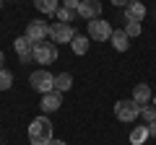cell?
Here are the masks:
<instances>
[{
  "label": "cell",
  "mask_w": 156,
  "mask_h": 145,
  "mask_svg": "<svg viewBox=\"0 0 156 145\" xmlns=\"http://www.w3.org/2000/svg\"><path fill=\"white\" fill-rule=\"evenodd\" d=\"M52 122L47 119V114L42 117H34L29 124V143L31 145H50L52 143Z\"/></svg>",
  "instance_id": "1"
},
{
  "label": "cell",
  "mask_w": 156,
  "mask_h": 145,
  "mask_svg": "<svg viewBox=\"0 0 156 145\" xmlns=\"http://www.w3.org/2000/svg\"><path fill=\"white\" fill-rule=\"evenodd\" d=\"M29 83H31V88L37 93H50V91H55V75L47 67H39V70H34L29 75Z\"/></svg>",
  "instance_id": "2"
},
{
  "label": "cell",
  "mask_w": 156,
  "mask_h": 145,
  "mask_svg": "<svg viewBox=\"0 0 156 145\" xmlns=\"http://www.w3.org/2000/svg\"><path fill=\"white\" fill-rule=\"evenodd\" d=\"M57 60V44L55 42H37L34 44V62H39L42 67H50Z\"/></svg>",
  "instance_id": "3"
},
{
  "label": "cell",
  "mask_w": 156,
  "mask_h": 145,
  "mask_svg": "<svg viewBox=\"0 0 156 145\" xmlns=\"http://www.w3.org/2000/svg\"><path fill=\"white\" fill-rule=\"evenodd\" d=\"M115 117L120 119V122H125V124L135 122V119L140 117V104H135L133 99H122V101H117V104H115Z\"/></svg>",
  "instance_id": "4"
},
{
  "label": "cell",
  "mask_w": 156,
  "mask_h": 145,
  "mask_svg": "<svg viewBox=\"0 0 156 145\" xmlns=\"http://www.w3.org/2000/svg\"><path fill=\"white\" fill-rule=\"evenodd\" d=\"M112 23L104 21V18H94V21H89V39L91 42H109L112 39Z\"/></svg>",
  "instance_id": "5"
},
{
  "label": "cell",
  "mask_w": 156,
  "mask_h": 145,
  "mask_svg": "<svg viewBox=\"0 0 156 145\" xmlns=\"http://www.w3.org/2000/svg\"><path fill=\"white\" fill-rule=\"evenodd\" d=\"M73 36H76V29L70 26V23H52L50 26V39L55 42V44H70Z\"/></svg>",
  "instance_id": "6"
},
{
  "label": "cell",
  "mask_w": 156,
  "mask_h": 145,
  "mask_svg": "<svg viewBox=\"0 0 156 145\" xmlns=\"http://www.w3.org/2000/svg\"><path fill=\"white\" fill-rule=\"evenodd\" d=\"M78 16L83 18L86 23L94 21V18H101V0H81V5H78Z\"/></svg>",
  "instance_id": "7"
},
{
  "label": "cell",
  "mask_w": 156,
  "mask_h": 145,
  "mask_svg": "<svg viewBox=\"0 0 156 145\" xmlns=\"http://www.w3.org/2000/svg\"><path fill=\"white\" fill-rule=\"evenodd\" d=\"M26 36L37 44V42H47V36H50V26H47V21H29L26 23Z\"/></svg>",
  "instance_id": "8"
},
{
  "label": "cell",
  "mask_w": 156,
  "mask_h": 145,
  "mask_svg": "<svg viewBox=\"0 0 156 145\" xmlns=\"http://www.w3.org/2000/svg\"><path fill=\"white\" fill-rule=\"evenodd\" d=\"M13 49H16V55H18V60H21L23 65H26L29 60H34V42L29 39L26 34H23V36H18V39L13 42Z\"/></svg>",
  "instance_id": "9"
},
{
  "label": "cell",
  "mask_w": 156,
  "mask_h": 145,
  "mask_svg": "<svg viewBox=\"0 0 156 145\" xmlns=\"http://www.w3.org/2000/svg\"><path fill=\"white\" fill-rule=\"evenodd\" d=\"M60 106H62V93H60V91L42 93V101H39V109H42V114H52V112H57Z\"/></svg>",
  "instance_id": "10"
},
{
  "label": "cell",
  "mask_w": 156,
  "mask_h": 145,
  "mask_svg": "<svg viewBox=\"0 0 156 145\" xmlns=\"http://www.w3.org/2000/svg\"><path fill=\"white\" fill-rule=\"evenodd\" d=\"M146 5L140 3V0H130L128 8H125V21H143L146 18Z\"/></svg>",
  "instance_id": "11"
},
{
  "label": "cell",
  "mask_w": 156,
  "mask_h": 145,
  "mask_svg": "<svg viewBox=\"0 0 156 145\" xmlns=\"http://www.w3.org/2000/svg\"><path fill=\"white\" fill-rule=\"evenodd\" d=\"M151 99H154V96H151V88H148L146 83H138V86L133 88V101H135V104H140V106H143V104H151Z\"/></svg>",
  "instance_id": "12"
},
{
  "label": "cell",
  "mask_w": 156,
  "mask_h": 145,
  "mask_svg": "<svg viewBox=\"0 0 156 145\" xmlns=\"http://www.w3.org/2000/svg\"><path fill=\"white\" fill-rule=\"evenodd\" d=\"M148 124H138V127L130 130V145H143L146 140H148Z\"/></svg>",
  "instance_id": "13"
},
{
  "label": "cell",
  "mask_w": 156,
  "mask_h": 145,
  "mask_svg": "<svg viewBox=\"0 0 156 145\" xmlns=\"http://www.w3.org/2000/svg\"><path fill=\"white\" fill-rule=\"evenodd\" d=\"M112 47H115L117 52H128V47H130V36L125 31H112Z\"/></svg>",
  "instance_id": "14"
},
{
  "label": "cell",
  "mask_w": 156,
  "mask_h": 145,
  "mask_svg": "<svg viewBox=\"0 0 156 145\" xmlns=\"http://www.w3.org/2000/svg\"><path fill=\"white\" fill-rule=\"evenodd\" d=\"M70 49H73V55H86L89 52V36H83V34H76L73 36V42H70Z\"/></svg>",
  "instance_id": "15"
},
{
  "label": "cell",
  "mask_w": 156,
  "mask_h": 145,
  "mask_svg": "<svg viewBox=\"0 0 156 145\" xmlns=\"http://www.w3.org/2000/svg\"><path fill=\"white\" fill-rule=\"evenodd\" d=\"M34 8H37L39 13H44V16H55L57 8H60V3H57V0H34Z\"/></svg>",
  "instance_id": "16"
},
{
  "label": "cell",
  "mask_w": 156,
  "mask_h": 145,
  "mask_svg": "<svg viewBox=\"0 0 156 145\" xmlns=\"http://www.w3.org/2000/svg\"><path fill=\"white\" fill-rule=\"evenodd\" d=\"M73 88V75L70 72H60V75H55V91H60V93H65V91Z\"/></svg>",
  "instance_id": "17"
},
{
  "label": "cell",
  "mask_w": 156,
  "mask_h": 145,
  "mask_svg": "<svg viewBox=\"0 0 156 145\" xmlns=\"http://www.w3.org/2000/svg\"><path fill=\"white\" fill-rule=\"evenodd\" d=\"M140 117L146 119V124L156 122V104H143L140 106Z\"/></svg>",
  "instance_id": "18"
},
{
  "label": "cell",
  "mask_w": 156,
  "mask_h": 145,
  "mask_svg": "<svg viewBox=\"0 0 156 145\" xmlns=\"http://www.w3.org/2000/svg\"><path fill=\"white\" fill-rule=\"evenodd\" d=\"M122 31L133 39V36H140V34H143V26H140V21H125V29H122Z\"/></svg>",
  "instance_id": "19"
},
{
  "label": "cell",
  "mask_w": 156,
  "mask_h": 145,
  "mask_svg": "<svg viewBox=\"0 0 156 145\" xmlns=\"http://www.w3.org/2000/svg\"><path fill=\"white\" fill-rule=\"evenodd\" d=\"M13 86V72L5 70V67H0V91H8Z\"/></svg>",
  "instance_id": "20"
},
{
  "label": "cell",
  "mask_w": 156,
  "mask_h": 145,
  "mask_svg": "<svg viewBox=\"0 0 156 145\" xmlns=\"http://www.w3.org/2000/svg\"><path fill=\"white\" fill-rule=\"evenodd\" d=\"M55 16H57V21H60V23H70L73 21V11H68V8H57V13H55Z\"/></svg>",
  "instance_id": "21"
},
{
  "label": "cell",
  "mask_w": 156,
  "mask_h": 145,
  "mask_svg": "<svg viewBox=\"0 0 156 145\" xmlns=\"http://www.w3.org/2000/svg\"><path fill=\"white\" fill-rule=\"evenodd\" d=\"M78 5H81V0H62V8H68L73 13H78Z\"/></svg>",
  "instance_id": "22"
},
{
  "label": "cell",
  "mask_w": 156,
  "mask_h": 145,
  "mask_svg": "<svg viewBox=\"0 0 156 145\" xmlns=\"http://www.w3.org/2000/svg\"><path fill=\"white\" fill-rule=\"evenodd\" d=\"M109 3H112V5H117V8H128L130 0H109Z\"/></svg>",
  "instance_id": "23"
},
{
  "label": "cell",
  "mask_w": 156,
  "mask_h": 145,
  "mask_svg": "<svg viewBox=\"0 0 156 145\" xmlns=\"http://www.w3.org/2000/svg\"><path fill=\"white\" fill-rule=\"evenodd\" d=\"M148 135H151V137H156V122L148 124Z\"/></svg>",
  "instance_id": "24"
},
{
  "label": "cell",
  "mask_w": 156,
  "mask_h": 145,
  "mask_svg": "<svg viewBox=\"0 0 156 145\" xmlns=\"http://www.w3.org/2000/svg\"><path fill=\"white\" fill-rule=\"evenodd\" d=\"M50 145H68V143H65V140H57V137H55V140H52Z\"/></svg>",
  "instance_id": "25"
},
{
  "label": "cell",
  "mask_w": 156,
  "mask_h": 145,
  "mask_svg": "<svg viewBox=\"0 0 156 145\" xmlns=\"http://www.w3.org/2000/svg\"><path fill=\"white\" fill-rule=\"evenodd\" d=\"M3 60H5V57H3V52H0V67H3Z\"/></svg>",
  "instance_id": "26"
},
{
  "label": "cell",
  "mask_w": 156,
  "mask_h": 145,
  "mask_svg": "<svg viewBox=\"0 0 156 145\" xmlns=\"http://www.w3.org/2000/svg\"><path fill=\"white\" fill-rule=\"evenodd\" d=\"M154 104H156V93H154Z\"/></svg>",
  "instance_id": "27"
},
{
  "label": "cell",
  "mask_w": 156,
  "mask_h": 145,
  "mask_svg": "<svg viewBox=\"0 0 156 145\" xmlns=\"http://www.w3.org/2000/svg\"><path fill=\"white\" fill-rule=\"evenodd\" d=\"M0 8H3V0H0Z\"/></svg>",
  "instance_id": "28"
},
{
  "label": "cell",
  "mask_w": 156,
  "mask_h": 145,
  "mask_svg": "<svg viewBox=\"0 0 156 145\" xmlns=\"http://www.w3.org/2000/svg\"><path fill=\"white\" fill-rule=\"evenodd\" d=\"M0 145H3V140H0Z\"/></svg>",
  "instance_id": "29"
}]
</instances>
